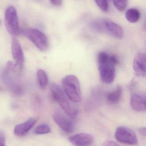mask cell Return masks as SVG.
I'll return each instance as SVG.
<instances>
[{"instance_id": "obj_1", "label": "cell", "mask_w": 146, "mask_h": 146, "mask_svg": "<svg viewBox=\"0 0 146 146\" xmlns=\"http://www.w3.org/2000/svg\"><path fill=\"white\" fill-rule=\"evenodd\" d=\"M97 61L101 81L105 84H111L115 76V67L118 63L117 57L100 52L97 56Z\"/></svg>"}, {"instance_id": "obj_2", "label": "cell", "mask_w": 146, "mask_h": 146, "mask_svg": "<svg viewBox=\"0 0 146 146\" xmlns=\"http://www.w3.org/2000/svg\"><path fill=\"white\" fill-rule=\"evenodd\" d=\"M50 89L53 98L59 104L66 114L71 118H75L78 115V110L71 104L63 89L55 83L50 84Z\"/></svg>"}, {"instance_id": "obj_3", "label": "cell", "mask_w": 146, "mask_h": 146, "mask_svg": "<svg viewBox=\"0 0 146 146\" xmlns=\"http://www.w3.org/2000/svg\"><path fill=\"white\" fill-rule=\"evenodd\" d=\"M62 85L63 90L70 101L76 103L81 101L79 82L75 76H66L62 80Z\"/></svg>"}, {"instance_id": "obj_4", "label": "cell", "mask_w": 146, "mask_h": 146, "mask_svg": "<svg viewBox=\"0 0 146 146\" xmlns=\"http://www.w3.org/2000/svg\"><path fill=\"white\" fill-rule=\"evenodd\" d=\"M18 73L15 64L12 62L9 61L2 75L3 82L8 86L12 94L17 96L23 93L22 87L17 82L15 76V75L18 74Z\"/></svg>"}, {"instance_id": "obj_5", "label": "cell", "mask_w": 146, "mask_h": 146, "mask_svg": "<svg viewBox=\"0 0 146 146\" xmlns=\"http://www.w3.org/2000/svg\"><path fill=\"white\" fill-rule=\"evenodd\" d=\"M22 33L40 51L44 52L48 50L49 41L43 33L37 29L28 28L23 30Z\"/></svg>"}, {"instance_id": "obj_6", "label": "cell", "mask_w": 146, "mask_h": 146, "mask_svg": "<svg viewBox=\"0 0 146 146\" xmlns=\"http://www.w3.org/2000/svg\"><path fill=\"white\" fill-rule=\"evenodd\" d=\"M5 25L9 33L13 36H16L19 33V21L16 9L13 6H9L5 13Z\"/></svg>"}, {"instance_id": "obj_7", "label": "cell", "mask_w": 146, "mask_h": 146, "mask_svg": "<svg viewBox=\"0 0 146 146\" xmlns=\"http://www.w3.org/2000/svg\"><path fill=\"white\" fill-rule=\"evenodd\" d=\"M99 33H105L117 39H121L124 36V32L118 24L108 19L99 20Z\"/></svg>"}, {"instance_id": "obj_8", "label": "cell", "mask_w": 146, "mask_h": 146, "mask_svg": "<svg viewBox=\"0 0 146 146\" xmlns=\"http://www.w3.org/2000/svg\"><path fill=\"white\" fill-rule=\"evenodd\" d=\"M115 136L117 141L123 144L133 145L138 143V138L135 133L126 127H120L117 128Z\"/></svg>"}, {"instance_id": "obj_9", "label": "cell", "mask_w": 146, "mask_h": 146, "mask_svg": "<svg viewBox=\"0 0 146 146\" xmlns=\"http://www.w3.org/2000/svg\"><path fill=\"white\" fill-rule=\"evenodd\" d=\"M11 51L13 58L15 61V67L18 72H20L23 67L24 55L22 48L18 39L13 37L11 43Z\"/></svg>"}, {"instance_id": "obj_10", "label": "cell", "mask_w": 146, "mask_h": 146, "mask_svg": "<svg viewBox=\"0 0 146 146\" xmlns=\"http://www.w3.org/2000/svg\"><path fill=\"white\" fill-rule=\"evenodd\" d=\"M53 119L57 124L66 133H70L73 131V123L63 113L59 111L55 112Z\"/></svg>"}, {"instance_id": "obj_11", "label": "cell", "mask_w": 146, "mask_h": 146, "mask_svg": "<svg viewBox=\"0 0 146 146\" xmlns=\"http://www.w3.org/2000/svg\"><path fill=\"white\" fill-rule=\"evenodd\" d=\"M69 142L75 146H87L92 144L93 138L91 135L86 133H80L70 136L68 138Z\"/></svg>"}, {"instance_id": "obj_12", "label": "cell", "mask_w": 146, "mask_h": 146, "mask_svg": "<svg viewBox=\"0 0 146 146\" xmlns=\"http://www.w3.org/2000/svg\"><path fill=\"white\" fill-rule=\"evenodd\" d=\"M146 54L139 53L135 56L133 61L134 71L136 75L141 77L146 76Z\"/></svg>"}, {"instance_id": "obj_13", "label": "cell", "mask_w": 146, "mask_h": 146, "mask_svg": "<svg viewBox=\"0 0 146 146\" xmlns=\"http://www.w3.org/2000/svg\"><path fill=\"white\" fill-rule=\"evenodd\" d=\"M145 94L139 93L133 94L130 99V106L134 110L136 111H146Z\"/></svg>"}, {"instance_id": "obj_14", "label": "cell", "mask_w": 146, "mask_h": 146, "mask_svg": "<svg viewBox=\"0 0 146 146\" xmlns=\"http://www.w3.org/2000/svg\"><path fill=\"white\" fill-rule=\"evenodd\" d=\"M36 122L35 119L31 118L25 122L18 124L15 127L14 133L17 136H25L33 127Z\"/></svg>"}, {"instance_id": "obj_15", "label": "cell", "mask_w": 146, "mask_h": 146, "mask_svg": "<svg viewBox=\"0 0 146 146\" xmlns=\"http://www.w3.org/2000/svg\"><path fill=\"white\" fill-rule=\"evenodd\" d=\"M122 89L120 86L117 87L116 89L108 94L107 101L109 104L115 105L119 103L121 98Z\"/></svg>"}, {"instance_id": "obj_16", "label": "cell", "mask_w": 146, "mask_h": 146, "mask_svg": "<svg viewBox=\"0 0 146 146\" xmlns=\"http://www.w3.org/2000/svg\"><path fill=\"white\" fill-rule=\"evenodd\" d=\"M140 16L139 11L135 8L130 9L126 13V19L130 23L138 22L140 19Z\"/></svg>"}, {"instance_id": "obj_17", "label": "cell", "mask_w": 146, "mask_h": 146, "mask_svg": "<svg viewBox=\"0 0 146 146\" xmlns=\"http://www.w3.org/2000/svg\"><path fill=\"white\" fill-rule=\"evenodd\" d=\"M37 80L39 86L42 89H44L48 84V76L46 73L42 69L39 70L37 73Z\"/></svg>"}, {"instance_id": "obj_18", "label": "cell", "mask_w": 146, "mask_h": 146, "mask_svg": "<svg viewBox=\"0 0 146 146\" xmlns=\"http://www.w3.org/2000/svg\"><path fill=\"white\" fill-rule=\"evenodd\" d=\"M51 132V129L46 124H42L37 127L34 130V133L37 135L45 134Z\"/></svg>"}, {"instance_id": "obj_19", "label": "cell", "mask_w": 146, "mask_h": 146, "mask_svg": "<svg viewBox=\"0 0 146 146\" xmlns=\"http://www.w3.org/2000/svg\"><path fill=\"white\" fill-rule=\"evenodd\" d=\"M115 7L121 12H123L127 8V0H113Z\"/></svg>"}, {"instance_id": "obj_20", "label": "cell", "mask_w": 146, "mask_h": 146, "mask_svg": "<svg viewBox=\"0 0 146 146\" xmlns=\"http://www.w3.org/2000/svg\"><path fill=\"white\" fill-rule=\"evenodd\" d=\"M95 2L100 9L105 13L108 12L109 5L107 0H95Z\"/></svg>"}, {"instance_id": "obj_21", "label": "cell", "mask_w": 146, "mask_h": 146, "mask_svg": "<svg viewBox=\"0 0 146 146\" xmlns=\"http://www.w3.org/2000/svg\"><path fill=\"white\" fill-rule=\"evenodd\" d=\"M0 146H6V138L2 131H0Z\"/></svg>"}, {"instance_id": "obj_22", "label": "cell", "mask_w": 146, "mask_h": 146, "mask_svg": "<svg viewBox=\"0 0 146 146\" xmlns=\"http://www.w3.org/2000/svg\"><path fill=\"white\" fill-rule=\"evenodd\" d=\"M103 146H120L114 141H105L103 144Z\"/></svg>"}, {"instance_id": "obj_23", "label": "cell", "mask_w": 146, "mask_h": 146, "mask_svg": "<svg viewBox=\"0 0 146 146\" xmlns=\"http://www.w3.org/2000/svg\"><path fill=\"white\" fill-rule=\"evenodd\" d=\"M52 5L55 6H60L62 3V0H49Z\"/></svg>"}, {"instance_id": "obj_24", "label": "cell", "mask_w": 146, "mask_h": 146, "mask_svg": "<svg viewBox=\"0 0 146 146\" xmlns=\"http://www.w3.org/2000/svg\"><path fill=\"white\" fill-rule=\"evenodd\" d=\"M139 133L142 135V136L145 137L146 135V128L145 127H141L138 130Z\"/></svg>"}, {"instance_id": "obj_25", "label": "cell", "mask_w": 146, "mask_h": 146, "mask_svg": "<svg viewBox=\"0 0 146 146\" xmlns=\"http://www.w3.org/2000/svg\"><path fill=\"white\" fill-rule=\"evenodd\" d=\"M0 90H1V88L0 87Z\"/></svg>"}, {"instance_id": "obj_26", "label": "cell", "mask_w": 146, "mask_h": 146, "mask_svg": "<svg viewBox=\"0 0 146 146\" xmlns=\"http://www.w3.org/2000/svg\"><path fill=\"white\" fill-rule=\"evenodd\" d=\"M0 24H1V22H0Z\"/></svg>"}]
</instances>
